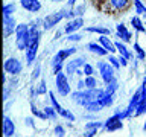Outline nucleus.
Segmentation results:
<instances>
[{"label": "nucleus", "mask_w": 146, "mask_h": 137, "mask_svg": "<svg viewBox=\"0 0 146 137\" xmlns=\"http://www.w3.org/2000/svg\"><path fill=\"white\" fill-rule=\"evenodd\" d=\"M85 108H87V110H90V111H98V110L102 108V104H100L99 100H94V102L87 104V105H85Z\"/></svg>", "instance_id": "22"}, {"label": "nucleus", "mask_w": 146, "mask_h": 137, "mask_svg": "<svg viewBox=\"0 0 146 137\" xmlns=\"http://www.w3.org/2000/svg\"><path fill=\"white\" fill-rule=\"evenodd\" d=\"M134 5H135V11L139 12V14H143V12H146V8L141 5V2L140 0H134Z\"/></svg>", "instance_id": "27"}, {"label": "nucleus", "mask_w": 146, "mask_h": 137, "mask_svg": "<svg viewBox=\"0 0 146 137\" xmlns=\"http://www.w3.org/2000/svg\"><path fill=\"white\" fill-rule=\"evenodd\" d=\"M105 128L108 131H116V130H120L122 128V122H120V116L116 114V116L110 117L107 122H105Z\"/></svg>", "instance_id": "7"}, {"label": "nucleus", "mask_w": 146, "mask_h": 137, "mask_svg": "<svg viewBox=\"0 0 146 137\" xmlns=\"http://www.w3.org/2000/svg\"><path fill=\"white\" fill-rule=\"evenodd\" d=\"M98 67H99V70L100 73H102V79L107 82V84H111V82H114V70H113V67L110 66L108 63H99L98 64Z\"/></svg>", "instance_id": "3"}, {"label": "nucleus", "mask_w": 146, "mask_h": 137, "mask_svg": "<svg viewBox=\"0 0 146 137\" xmlns=\"http://www.w3.org/2000/svg\"><path fill=\"white\" fill-rule=\"evenodd\" d=\"M50 100H52V105L55 107V110H56V113L59 114V113H61V110H62V107H61V105H59V104L56 102V99L53 98V93H50Z\"/></svg>", "instance_id": "28"}, {"label": "nucleus", "mask_w": 146, "mask_h": 137, "mask_svg": "<svg viewBox=\"0 0 146 137\" xmlns=\"http://www.w3.org/2000/svg\"><path fill=\"white\" fill-rule=\"evenodd\" d=\"M90 32H99V34L102 35H108L110 34V29H107V27H88Z\"/></svg>", "instance_id": "25"}, {"label": "nucleus", "mask_w": 146, "mask_h": 137, "mask_svg": "<svg viewBox=\"0 0 146 137\" xmlns=\"http://www.w3.org/2000/svg\"><path fill=\"white\" fill-rule=\"evenodd\" d=\"M137 111H135V116H140V114H143L146 111V98H141V100L139 102V105H137Z\"/></svg>", "instance_id": "20"}, {"label": "nucleus", "mask_w": 146, "mask_h": 137, "mask_svg": "<svg viewBox=\"0 0 146 137\" xmlns=\"http://www.w3.org/2000/svg\"><path fill=\"white\" fill-rule=\"evenodd\" d=\"M82 23H84V21H82L81 18H78V20H73V21H70V23H68V25L66 26V32H67V34H72L73 31L79 29V27L82 26Z\"/></svg>", "instance_id": "15"}, {"label": "nucleus", "mask_w": 146, "mask_h": 137, "mask_svg": "<svg viewBox=\"0 0 146 137\" xmlns=\"http://www.w3.org/2000/svg\"><path fill=\"white\" fill-rule=\"evenodd\" d=\"M143 130H145V131H146V123H145V126H143Z\"/></svg>", "instance_id": "39"}, {"label": "nucleus", "mask_w": 146, "mask_h": 137, "mask_svg": "<svg viewBox=\"0 0 146 137\" xmlns=\"http://www.w3.org/2000/svg\"><path fill=\"white\" fill-rule=\"evenodd\" d=\"M21 6L31 12H36L41 8V3L38 0H21Z\"/></svg>", "instance_id": "9"}, {"label": "nucleus", "mask_w": 146, "mask_h": 137, "mask_svg": "<svg viewBox=\"0 0 146 137\" xmlns=\"http://www.w3.org/2000/svg\"><path fill=\"white\" fill-rule=\"evenodd\" d=\"M76 52V49L73 47V49H67V50H59V52L55 55V58L52 59V64L55 66V64H62V61L66 59L67 57H70L72 53H75Z\"/></svg>", "instance_id": "8"}, {"label": "nucleus", "mask_w": 146, "mask_h": 137, "mask_svg": "<svg viewBox=\"0 0 146 137\" xmlns=\"http://www.w3.org/2000/svg\"><path fill=\"white\" fill-rule=\"evenodd\" d=\"M29 27L27 25H18L17 26V47L20 50H25L27 47L29 41Z\"/></svg>", "instance_id": "2"}, {"label": "nucleus", "mask_w": 146, "mask_h": 137, "mask_svg": "<svg viewBox=\"0 0 146 137\" xmlns=\"http://www.w3.org/2000/svg\"><path fill=\"white\" fill-rule=\"evenodd\" d=\"M68 40H81V37L79 35H72V37H68Z\"/></svg>", "instance_id": "37"}, {"label": "nucleus", "mask_w": 146, "mask_h": 137, "mask_svg": "<svg viewBox=\"0 0 146 137\" xmlns=\"http://www.w3.org/2000/svg\"><path fill=\"white\" fill-rule=\"evenodd\" d=\"M96 85H98V81H96L93 76H88L85 79V87H88V88H94Z\"/></svg>", "instance_id": "26"}, {"label": "nucleus", "mask_w": 146, "mask_h": 137, "mask_svg": "<svg viewBox=\"0 0 146 137\" xmlns=\"http://www.w3.org/2000/svg\"><path fill=\"white\" fill-rule=\"evenodd\" d=\"M32 113H34L35 114V116H38V117H47V114H46V113H41V111H38V110H36L35 108V105H32Z\"/></svg>", "instance_id": "31"}, {"label": "nucleus", "mask_w": 146, "mask_h": 137, "mask_svg": "<svg viewBox=\"0 0 146 137\" xmlns=\"http://www.w3.org/2000/svg\"><path fill=\"white\" fill-rule=\"evenodd\" d=\"M14 131H15V126H14L12 120L9 117H5V120H3V132H5V136L11 137L14 134Z\"/></svg>", "instance_id": "10"}, {"label": "nucleus", "mask_w": 146, "mask_h": 137, "mask_svg": "<svg viewBox=\"0 0 146 137\" xmlns=\"http://www.w3.org/2000/svg\"><path fill=\"white\" fill-rule=\"evenodd\" d=\"M36 50H38V43L36 44H34V46H31V47H27V63H32L35 59V57H36Z\"/></svg>", "instance_id": "16"}, {"label": "nucleus", "mask_w": 146, "mask_h": 137, "mask_svg": "<svg viewBox=\"0 0 146 137\" xmlns=\"http://www.w3.org/2000/svg\"><path fill=\"white\" fill-rule=\"evenodd\" d=\"M129 0H111V5L116 9H123V8H126V5Z\"/></svg>", "instance_id": "23"}, {"label": "nucleus", "mask_w": 146, "mask_h": 137, "mask_svg": "<svg viewBox=\"0 0 146 137\" xmlns=\"http://www.w3.org/2000/svg\"><path fill=\"white\" fill-rule=\"evenodd\" d=\"M38 72H40V67H36L35 70H34V78H36V76H38Z\"/></svg>", "instance_id": "38"}, {"label": "nucleus", "mask_w": 146, "mask_h": 137, "mask_svg": "<svg viewBox=\"0 0 146 137\" xmlns=\"http://www.w3.org/2000/svg\"><path fill=\"white\" fill-rule=\"evenodd\" d=\"M5 70L8 73H11V75H17V73H20V70H21V64L15 58H9L8 61L5 63Z\"/></svg>", "instance_id": "5"}, {"label": "nucleus", "mask_w": 146, "mask_h": 137, "mask_svg": "<svg viewBox=\"0 0 146 137\" xmlns=\"http://www.w3.org/2000/svg\"><path fill=\"white\" fill-rule=\"evenodd\" d=\"M82 64H84V59H82V58H78V59L70 61V63H68V66H67V73H68V75H73V73L78 70V67H81Z\"/></svg>", "instance_id": "12"}, {"label": "nucleus", "mask_w": 146, "mask_h": 137, "mask_svg": "<svg viewBox=\"0 0 146 137\" xmlns=\"http://www.w3.org/2000/svg\"><path fill=\"white\" fill-rule=\"evenodd\" d=\"M14 18H11L9 15H6L5 17V35H11L12 34V31H14Z\"/></svg>", "instance_id": "14"}, {"label": "nucleus", "mask_w": 146, "mask_h": 137, "mask_svg": "<svg viewBox=\"0 0 146 137\" xmlns=\"http://www.w3.org/2000/svg\"><path fill=\"white\" fill-rule=\"evenodd\" d=\"M110 61H111V64H113V66L114 67H119V66H120V63H119V59H116V58H114V57H111V58H110Z\"/></svg>", "instance_id": "36"}, {"label": "nucleus", "mask_w": 146, "mask_h": 137, "mask_svg": "<svg viewBox=\"0 0 146 137\" xmlns=\"http://www.w3.org/2000/svg\"><path fill=\"white\" fill-rule=\"evenodd\" d=\"M84 73L87 76H91V73H93V67L90 66V64H85V67H84Z\"/></svg>", "instance_id": "32"}, {"label": "nucleus", "mask_w": 146, "mask_h": 137, "mask_svg": "<svg viewBox=\"0 0 146 137\" xmlns=\"http://www.w3.org/2000/svg\"><path fill=\"white\" fill-rule=\"evenodd\" d=\"M116 49L119 50V52H120V57L126 58V59L129 58V52H128V49H126L122 43H116Z\"/></svg>", "instance_id": "21"}, {"label": "nucleus", "mask_w": 146, "mask_h": 137, "mask_svg": "<svg viewBox=\"0 0 146 137\" xmlns=\"http://www.w3.org/2000/svg\"><path fill=\"white\" fill-rule=\"evenodd\" d=\"M131 23H132V26H134L137 31H140V32H146V27H145L143 25H141V21H140L137 17H134V18H132V20H131Z\"/></svg>", "instance_id": "24"}, {"label": "nucleus", "mask_w": 146, "mask_h": 137, "mask_svg": "<svg viewBox=\"0 0 146 137\" xmlns=\"http://www.w3.org/2000/svg\"><path fill=\"white\" fill-rule=\"evenodd\" d=\"M100 44H102L108 52H114V50H116V49H114V47H116V44H113L111 41H110V38H107V37H100Z\"/></svg>", "instance_id": "19"}, {"label": "nucleus", "mask_w": 146, "mask_h": 137, "mask_svg": "<svg viewBox=\"0 0 146 137\" xmlns=\"http://www.w3.org/2000/svg\"><path fill=\"white\" fill-rule=\"evenodd\" d=\"M88 49L91 50V52L98 53V55H105V53L108 52L105 47H102V46H99V44H96V43H90L88 44Z\"/></svg>", "instance_id": "18"}, {"label": "nucleus", "mask_w": 146, "mask_h": 137, "mask_svg": "<svg viewBox=\"0 0 146 137\" xmlns=\"http://www.w3.org/2000/svg\"><path fill=\"white\" fill-rule=\"evenodd\" d=\"M104 94H105V91H102V90L90 88L88 91H79V93H75L72 98L75 99L78 104L87 105V104H90V102H94V100H99Z\"/></svg>", "instance_id": "1"}, {"label": "nucleus", "mask_w": 146, "mask_h": 137, "mask_svg": "<svg viewBox=\"0 0 146 137\" xmlns=\"http://www.w3.org/2000/svg\"><path fill=\"white\" fill-rule=\"evenodd\" d=\"M56 88L62 96H67L68 93H70V85H68L67 78H66L64 73H58L56 75Z\"/></svg>", "instance_id": "4"}, {"label": "nucleus", "mask_w": 146, "mask_h": 137, "mask_svg": "<svg viewBox=\"0 0 146 137\" xmlns=\"http://www.w3.org/2000/svg\"><path fill=\"white\" fill-rule=\"evenodd\" d=\"M53 2H61V0H53Z\"/></svg>", "instance_id": "40"}, {"label": "nucleus", "mask_w": 146, "mask_h": 137, "mask_svg": "<svg viewBox=\"0 0 146 137\" xmlns=\"http://www.w3.org/2000/svg\"><path fill=\"white\" fill-rule=\"evenodd\" d=\"M36 93H38V94H43V93H46V84H44V81L41 82L40 87L36 88Z\"/></svg>", "instance_id": "34"}, {"label": "nucleus", "mask_w": 146, "mask_h": 137, "mask_svg": "<svg viewBox=\"0 0 146 137\" xmlns=\"http://www.w3.org/2000/svg\"><path fill=\"white\" fill-rule=\"evenodd\" d=\"M64 18V14L62 12H55V14H50V15H47L44 18V27L46 29H49V27L55 26L58 21H61Z\"/></svg>", "instance_id": "6"}, {"label": "nucleus", "mask_w": 146, "mask_h": 137, "mask_svg": "<svg viewBox=\"0 0 146 137\" xmlns=\"http://www.w3.org/2000/svg\"><path fill=\"white\" fill-rule=\"evenodd\" d=\"M14 9H15V6H14V5H6V6L3 8V15H5V17L9 15L11 12H14Z\"/></svg>", "instance_id": "29"}, {"label": "nucleus", "mask_w": 146, "mask_h": 137, "mask_svg": "<svg viewBox=\"0 0 146 137\" xmlns=\"http://www.w3.org/2000/svg\"><path fill=\"white\" fill-rule=\"evenodd\" d=\"M55 132H56L58 137H62V136H64V130H62L61 126H56V128H55Z\"/></svg>", "instance_id": "35"}, {"label": "nucleus", "mask_w": 146, "mask_h": 137, "mask_svg": "<svg viewBox=\"0 0 146 137\" xmlns=\"http://www.w3.org/2000/svg\"><path fill=\"white\" fill-rule=\"evenodd\" d=\"M38 37H40V32H38V29L34 26V27L31 29V32H29V41H27V47H31V46H34V44L38 43Z\"/></svg>", "instance_id": "13"}, {"label": "nucleus", "mask_w": 146, "mask_h": 137, "mask_svg": "<svg viewBox=\"0 0 146 137\" xmlns=\"http://www.w3.org/2000/svg\"><path fill=\"white\" fill-rule=\"evenodd\" d=\"M44 113L47 114V117H50V119H53L55 117V111H53V108H44Z\"/></svg>", "instance_id": "33"}, {"label": "nucleus", "mask_w": 146, "mask_h": 137, "mask_svg": "<svg viewBox=\"0 0 146 137\" xmlns=\"http://www.w3.org/2000/svg\"><path fill=\"white\" fill-rule=\"evenodd\" d=\"M102 126L100 122H91V123H87L85 125V137H93L98 131V128Z\"/></svg>", "instance_id": "11"}, {"label": "nucleus", "mask_w": 146, "mask_h": 137, "mask_svg": "<svg viewBox=\"0 0 146 137\" xmlns=\"http://www.w3.org/2000/svg\"><path fill=\"white\" fill-rule=\"evenodd\" d=\"M117 32H119V37H122L125 41H129L131 40V34L126 31L125 25H117Z\"/></svg>", "instance_id": "17"}, {"label": "nucleus", "mask_w": 146, "mask_h": 137, "mask_svg": "<svg viewBox=\"0 0 146 137\" xmlns=\"http://www.w3.org/2000/svg\"><path fill=\"white\" fill-rule=\"evenodd\" d=\"M134 47H135V50H137V53H139V58L143 59V58H145V52H143V49H141L140 46H139V43H135Z\"/></svg>", "instance_id": "30"}]
</instances>
